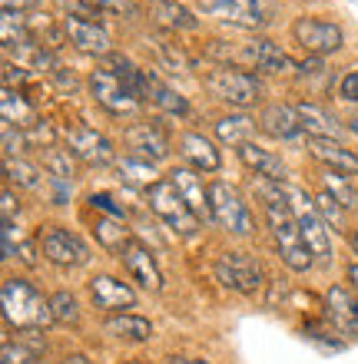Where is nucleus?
<instances>
[{"mask_svg":"<svg viewBox=\"0 0 358 364\" xmlns=\"http://www.w3.org/2000/svg\"><path fill=\"white\" fill-rule=\"evenodd\" d=\"M209 57L223 60V67H239V70H262V73H295L299 63L285 53L282 47H275L272 40L256 37L246 43H226V40H213Z\"/></svg>","mask_w":358,"mask_h":364,"instance_id":"obj_1","label":"nucleus"},{"mask_svg":"<svg viewBox=\"0 0 358 364\" xmlns=\"http://www.w3.org/2000/svg\"><path fill=\"white\" fill-rule=\"evenodd\" d=\"M0 305H4V321L17 331H47L53 325L50 298H43L23 278H7L0 285Z\"/></svg>","mask_w":358,"mask_h":364,"instance_id":"obj_2","label":"nucleus"},{"mask_svg":"<svg viewBox=\"0 0 358 364\" xmlns=\"http://www.w3.org/2000/svg\"><path fill=\"white\" fill-rule=\"evenodd\" d=\"M262 215H265V222H269V232H272L275 249H279V259L285 262L292 272H299V275L302 272H309L315 259H312L309 245H305V239H302V232H299V222H295L292 209L285 205V199L262 202Z\"/></svg>","mask_w":358,"mask_h":364,"instance_id":"obj_3","label":"nucleus"},{"mask_svg":"<svg viewBox=\"0 0 358 364\" xmlns=\"http://www.w3.org/2000/svg\"><path fill=\"white\" fill-rule=\"evenodd\" d=\"M203 87L209 90L213 100L229 103V106H236V109H249V106H256L262 100L259 77H252V73H246V70H239V67H223V63L206 73Z\"/></svg>","mask_w":358,"mask_h":364,"instance_id":"obj_4","label":"nucleus"},{"mask_svg":"<svg viewBox=\"0 0 358 364\" xmlns=\"http://www.w3.org/2000/svg\"><path fill=\"white\" fill-rule=\"evenodd\" d=\"M282 189H285V205H289L295 222H299V232H302V239H305V245H309L312 259L329 262V255H332L329 225L322 222L319 209H315V199H309V192L299 189V186H289V182Z\"/></svg>","mask_w":358,"mask_h":364,"instance_id":"obj_5","label":"nucleus"},{"mask_svg":"<svg viewBox=\"0 0 358 364\" xmlns=\"http://www.w3.org/2000/svg\"><path fill=\"white\" fill-rule=\"evenodd\" d=\"M146 199H149V209H153L156 219H163L166 229H173L176 235L189 239V235L199 232V215L186 205V199L179 196V189H176L169 179L156 182L153 189L146 192Z\"/></svg>","mask_w":358,"mask_h":364,"instance_id":"obj_6","label":"nucleus"},{"mask_svg":"<svg viewBox=\"0 0 358 364\" xmlns=\"http://www.w3.org/2000/svg\"><path fill=\"white\" fill-rule=\"evenodd\" d=\"M209 205H213V222L219 229L233 232V235H252L256 232V219H252L249 205H246L236 186L223 179L209 182Z\"/></svg>","mask_w":358,"mask_h":364,"instance_id":"obj_7","label":"nucleus"},{"mask_svg":"<svg viewBox=\"0 0 358 364\" xmlns=\"http://www.w3.org/2000/svg\"><path fill=\"white\" fill-rule=\"evenodd\" d=\"M199 14L216 20H226V23H236V27L246 30H262L272 23V4L269 0H196Z\"/></svg>","mask_w":358,"mask_h":364,"instance_id":"obj_8","label":"nucleus"},{"mask_svg":"<svg viewBox=\"0 0 358 364\" xmlns=\"http://www.w3.org/2000/svg\"><path fill=\"white\" fill-rule=\"evenodd\" d=\"M37 245H40V255L60 269H80L90 262V249L87 242L73 235L70 229L63 225H40L37 232Z\"/></svg>","mask_w":358,"mask_h":364,"instance_id":"obj_9","label":"nucleus"},{"mask_svg":"<svg viewBox=\"0 0 358 364\" xmlns=\"http://www.w3.org/2000/svg\"><path fill=\"white\" fill-rule=\"evenodd\" d=\"M87 87H90V93H93V100H97L110 116H133V113H139V106H143V100L126 87L123 77L113 73V70H93L87 80Z\"/></svg>","mask_w":358,"mask_h":364,"instance_id":"obj_10","label":"nucleus"},{"mask_svg":"<svg viewBox=\"0 0 358 364\" xmlns=\"http://www.w3.org/2000/svg\"><path fill=\"white\" fill-rule=\"evenodd\" d=\"M216 278L219 285L229 288V291H239V295H256L262 288V262L252 259L249 252H223L216 259Z\"/></svg>","mask_w":358,"mask_h":364,"instance_id":"obj_11","label":"nucleus"},{"mask_svg":"<svg viewBox=\"0 0 358 364\" xmlns=\"http://www.w3.org/2000/svg\"><path fill=\"white\" fill-rule=\"evenodd\" d=\"M292 37L309 57H329V53H339L342 43H345V33H342L339 23L322 17H295L292 23Z\"/></svg>","mask_w":358,"mask_h":364,"instance_id":"obj_12","label":"nucleus"},{"mask_svg":"<svg viewBox=\"0 0 358 364\" xmlns=\"http://www.w3.org/2000/svg\"><path fill=\"white\" fill-rule=\"evenodd\" d=\"M67 149L73 159H80L83 166H97V169H103V166H117V149H113V143H110L103 133H97L93 126H70L67 133Z\"/></svg>","mask_w":358,"mask_h":364,"instance_id":"obj_13","label":"nucleus"},{"mask_svg":"<svg viewBox=\"0 0 358 364\" xmlns=\"http://www.w3.org/2000/svg\"><path fill=\"white\" fill-rule=\"evenodd\" d=\"M63 37L70 40V47L80 50V53H90V57H110L113 53V40L97 20L77 17V14H67L63 17Z\"/></svg>","mask_w":358,"mask_h":364,"instance_id":"obj_14","label":"nucleus"},{"mask_svg":"<svg viewBox=\"0 0 358 364\" xmlns=\"http://www.w3.org/2000/svg\"><path fill=\"white\" fill-rule=\"evenodd\" d=\"M117 259L123 262V269L130 272V278H133V282H139L146 291H159V288H163L159 265H156L153 252L146 249V245H139V242H126L123 252H120Z\"/></svg>","mask_w":358,"mask_h":364,"instance_id":"obj_15","label":"nucleus"},{"mask_svg":"<svg viewBox=\"0 0 358 364\" xmlns=\"http://www.w3.org/2000/svg\"><path fill=\"white\" fill-rule=\"evenodd\" d=\"M123 143L130 146V156H139V159H149V163H159L169 156V139L156 123H136L123 133Z\"/></svg>","mask_w":358,"mask_h":364,"instance_id":"obj_16","label":"nucleus"},{"mask_svg":"<svg viewBox=\"0 0 358 364\" xmlns=\"http://www.w3.org/2000/svg\"><path fill=\"white\" fill-rule=\"evenodd\" d=\"M90 298H93V305H97L100 311H117V315H123V308H136V291L113 275L90 278Z\"/></svg>","mask_w":358,"mask_h":364,"instance_id":"obj_17","label":"nucleus"},{"mask_svg":"<svg viewBox=\"0 0 358 364\" xmlns=\"http://www.w3.org/2000/svg\"><path fill=\"white\" fill-rule=\"evenodd\" d=\"M166 179L173 182L179 196L186 199V205L199 215L203 222H213V205H209V186H203V179L196 176L193 166H176L173 173L166 176Z\"/></svg>","mask_w":358,"mask_h":364,"instance_id":"obj_18","label":"nucleus"},{"mask_svg":"<svg viewBox=\"0 0 358 364\" xmlns=\"http://www.w3.org/2000/svg\"><path fill=\"white\" fill-rule=\"evenodd\" d=\"M146 17L156 27L169 30V33H183V30H199L196 10H189L179 0H146Z\"/></svg>","mask_w":358,"mask_h":364,"instance_id":"obj_19","label":"nucleus"},{"mask_svg":"<svg viewBox=\"0 0 358 364\" xmlns=\"http://www.w3.org/2000/svg\"><path fill=\"white\" fill-rule=\"evenodd\" d=\"M239 163L249 169V173L262 176V179H272V182H285L289 179V169H285V163H282V156H275L272 149H262V146H256L249 139V143H242L239 149Z\"/></svg>","mask_w":358,"mask_h":364,"instance_id":"obj_20","label":"nucleus"},{"mask_svg":"<svg viewBox=\"0 0 358 364\" xmlns=\"http://www.w3.org/2000/svg\"><path fill=\"white\" fill-rule=\"evenodd\" d=\"M259 129L272 139H295L302 133V123H299V113L295 106H285V103H269L262 106L259 113Z\"/></svg>","mask_w":358,"mask_h":364,"instance_id":"obj_21","label":"nucleus"},{"mask_svg":"<svg viewBox=\"0 0 358 364\" xmlns=\"http://www.w3.org/2000/svg\"><path fill=\"white\" fill-rule=\"evenodd\" d=\"M179 153H183V159L193 169H199V173H216L219 166H223V156H219V149L213 146V139L203 133H183L179 136Z\"/></svg>","mask_w":358,"mask_h":364,"instance_id":"obj_22","label":"nucleus"},{"mask_svg":"<svg viewBox=\"0 0 358 364\" xmlns=\"http://www.w3.org/2000/svg\"><path fill=\"white\" fill-rule=\"evenodd\" d=\"M325 308H329V321L339 331H345V335L358 338V298L349 295L345 288L332 285L329 291H325Z\"/></svg>","mask_w":358,"mask_h":364,"instance_id":"obj_23","label":"nucleus"},{"mask_svg":"<svg viewBox=\"0 0 358 364\" xmlns=\"http://www.w3.org/2000/svg\"><path fill=\"white\" fill-rule=\"evenodd\" d=\"M309 153L325 169H335L342 176H358V156L339 143V139H309Z\"/></svg>","mask_w":358,"mask_h":364,"instance_id":"obj_24","label":"nucleus"},{"mask_svg":"<svg viewBox=\"0 0 358 364\" xmlns=\"http://www.w3.org/2000/svg\"><path fill=\"white\" fill-rule=\"evenodd\" d=\"M103 331L117 341H133V345H143L153 338V321L143 315H133V311H123V315H110L103 321Z\"/></svg>","mask_w":358,"mask_h":364,"instance_id":"obj_25","label":"nucleus"},{"mask_svg":"<svg viewBox=\"0 0 358 364\" xmlns=\"http://www.w3.org/2000/svg\"><path fill=\"white\" fill-rule=\"evenodd\" d=\"M295 113H299L302 133H309V139H339L342 126L332 119L322 106L315 103H295Z\"/></svg>","mask_w":358,"mask_h":364,"instance_id":"obj_26","label":"nucleus"},{"mask_svg":"<svg viewBox=\"0 0 358 364\" xmlns=\"http://www.w3.org/2000/svg\"><path fill=\"white\" fill-rule=\"evenodd\" d=\"M117 173L123 182H130V186H136V189H153L159 179V173H156V166L149 163V159H139V156H123V159H117Z\"/></svg>","mask_w":358,"mask_h":364,"instance_id":"obj_27","label":"nucleus"},{"mask_svg":"<svg viewBox=\"0 0 358 364\" xmlns=\"http://www.w3.org/2000/svg\"><path fill=\"white\" fill-rule=\"evenodd\" d=\"M4 126H37V106L27 103L20 90L4 87Z\"/></svg>","mask_w":358,"mask_h":364,"instance_id":"obj_28","label":"nucleus"},{"mask_svg":"<svg viewBox=\"0 0 358 364\" xmlns=\"http://www.w3.org/2000/svg\"><path fill=\"white\" fill-rule=\"evenodd\" d=\"M213 129H216V136H219L223 143H229V146L239 149L242 143H249V133L256 129V123H252L249 116L236 113V116H219V119L213 123Z\"/></svg>","mask_w":358,"mask_h":364,"instance_id":"obj_29","label":"nucleus"},{"mask_svg":"<svg viewBox=\"0 0 358 364\" xmlns=\"http://www.w3.org/2000/svg\"><path fill=\"white\" fill-rule=\"evenodd\" d=\"M4 173H7L10 182H17L23 189H43V182H47V173H40L33 163H27L23 156L20 159H4Z\"/></svg>","mask_w":358,"mask_h":364,"instance_id":"obj_30","label":"nucleus"},{"mask_svg":"<svg viewBox=\"0 0 358 364\" xmlns=\"http://www.w3.org/2000/svg\"><path fill=\"white\" fill-rule=\"evenodd\" d=\"M315 209H319L322 222H325L329 229L345 232V235H349V209H345V205H342L335 196H329V192L322 189L319 196H315Z\"/></svg>","mask_w":358,"mask_h":364,"instance_id":"obj_31","label":"nucleus"},{"mask_svg":"<svg viewBox=\"0 0 358 364\" xmlns=\"http://www.w3.org/2000/svg\"><path fill=\"white\" fill-rule=\"evenodd\" d=\"M322 189L329 192V196H335L345 209H358V192L352 189L349 179L342 173H335V169H325V173H322Z\"/></svg>","mask_w":358,"mask_h":364,"instance_id":"obj_32","label":"nucleus"},{"mask_svg":"<svg viewBox=\"0 0 358 364\" xmlns=\"http://www.w3.org/2000/svg\"><path fill=\"white\" fill-rule=\"evenodd\" d=\"M97 239H100V245L103 249H110V252H123V245L126 242H133L130 239V232L123 229V222H117V219H107V222H97Z\"/></svg>","mask_w":358,"mask_h":364,"instance_id":"obj_33","label":"nucleus"},{"mask_svg":"<svg viewBox=\"0 0 358 364\" xmlns=\"http://www.w3.org/2000/svg\"><path fill=\"white\" fill-rule=\"evenodd\" d=\"M50 311H53L57 325H77L80 321V305L70 291H53L50 295Z\"/></svg>","mask_w":358,"mask_h":364,"instance_id":"obj_34","label":"nucleus"},{"mask_svg":"<svg viewBox=\"0 0 358 364\" xmlns=\"http://www.w3.org/2000/svg\"><path fill=\"white\" fill-rule=\"evenodd\" d=\"M43 166H47V176H57V179L73 182V156H70V149L47 146V149H43Z\"/></svg>","mask_w":358,"mask_h":364,"instance_id":"obj_35","label":"nucleus"},{"mask_svg":"<svg viewBox=\"0 0 358 364\" xmlns=\"http://www.w3.org/2000/svg\"><path fill=\"white\" fill-rule=\"evenodd\" d=\"M37 358L40 355H33L20 341H4V351H0V364H37Z\"/></svg>","mask_w":358,"mask_h":364,"instance_id":"obj_36","label":"nucleus"},{"mask_svg":"<svg viewBox=\"0 0 358 364\" xmlns=\"http://www.w3.org/2000/svg\"><path fill=\"white\" fill-rule=\"evenodd\" d=\"M305 335L309 338H315V341H322V345H329V348H342L345 345V341H342L339 338V328L335 325H319V321H309V325H305Z\"/></svg>","mask_w":358,"mask_h":364,"instance_id":"obj_37","label":"nucleus"},{"mask_svg":"<svg viewBox=\"0 0 358 364\" xmlns=\"http://www.w3.org/2000/svg\"><path fill=\"white\" fill-rule=\"evenodd\" d=\"M27 149V136H20L14 126H4V159H20Z\"/></svg>","mask_w":358,"mask_h":364,"instance_id":"obj_38","label":"nucleus"},{"mask_svg":"<svg viewBox=\"0 0 358 364\" xmlns=\"http://www.w3.org/2000/svg\"><path fill=\"white\" fill-rule=\"evenodd\" d=\"M90 10H107V14H126V17H133L136 14V0H83Z\"/></svg>","mask_w":358,"mask_h":364,"instance_id":"obj_39","label":"nucleus"},{"mask_svg":"<svg viewBox=\"0 0 358 364\" xmlns=\"http://www.w3.org/2000/svg\"><path fill=\"white\" fill-rule=\"evenodd\" d=\"M90 205H93V209H100V212H107L110 219H117V222L126 219V209H123V205H117V199H113V196H107V192H93V196H90Z\"/></svg>","mask_w":358,"mask_h":364,"instance_id":"obj_40","label":"nucleus"},{"mask_svg":"<svg viewBox=\"0 0 358 364\" xmlns=\"http://www.w3.org/2000/svg\"><path fill=\"white\" fill-rule=\"evenodd\" d=\"M339 96L345 103H358V67H352L349 73L339 80Z\"/></svg>","mask_w":358,"mask_h":364,"instance_id":"obj_41","label":"nucleus"},{"mask_svg":"<svg viewBox=\"0 0 358 364\" xmlns=\"http://www.w3.org/2000/svg\"><path fill=\"white\" fill-rule=\"evenodd\" d=\"M17 341L20 345H27L33 355H43V351H47V338H43V331H17Z\"/></svg>","mask_w":358,"mask_h":364,"instance_id":"obj_42","label":"nucleus"},{"mask_svg":"<svg viewBox=\"0 0 358 364\" xmlns=\"http://www.w3.org/2000/svg\"><path fill=\"white\" fill-rule=\"evenodd\" d=\"M37 242H27V239H17V259L27 265V269H37Z\"/></svg>","mask_w":358,"mask_h":364,"instance_id":"obj_43","label":"nucleus"},{"mask_svg":"<svg viewBox=\"0 0 358 364\" xmlns=\"http://www.w3.org/2000/svg\"><path fill=\"white\" fill-rule=\"evenodd\" d=\"M0 212H4V222H7V225H14V219L20 215V202L14 199L10 189H4V205H0Z\"/></svg>","mask_w":358,"mask_h":364,"instance_id":"obj_44","label":"nucleus"},{"mask_svg":"<svg viewBox=\"0 0 358 364\" xmlns=\"http://www.w3.org/2000/svg\"><path fill=\"white\" fill-rule=\"evenodd\" d=\"M37 7V0H4V14H27Z\"/></svg>","mask_w":358,"mask_h":364,"instance_id":"obj_45","label":"nucleus"},{"mask_svg":"<svg viewBox=\"0 0 358 364\" xmlns=\"http://www.w3.org/2000/svg\"><path fill=\"white\" fill-rule=\"evenodd\" d=\"M166 364H209V361H203V358H183V355H173Z\"/></svg>","mask_w":358,"mask_h":364,"instance_id":"obj_46","label":"nucleus"},{"mask_svg":"<svg viewBox=\"0 0 358 364\" xmlns=\"http://www.w3.org/2000/svg\"><path fill=\"white\" fill-rule=\"evenodd\" d=\"M345 278H349V282H352V288H355V291H358V262H352L349 269H345Z\"/></svg>","mask_w":358,"mask_h":364,"instance_id":"obj_47","label":"nucleus"},{"mask_svg":"<svg viewBox=\"0 0 358 364\" xmlns=\"http://www.w3.org/2000/svg\"><path fill=\"white\" fill-rule=\"evenodd\" d=\"M60 364H90V358L87 355H67Z\"/></svg>","mask_w":358,"mask_h":364,"instance_id":"obj_48","label":"nucleus"},{"mask_svg":"<svg viewBox=\"0 0 358 364\" xmlns=\"http://www.w3.org/2000/svg\"><path fill=\"white\" fill-rule=\"evenodd\" d=\"M349 245H352V252L358 255V229H352V232H349Z\"/></svg>","mask_w":358,"mask_h":364,"instance_id":"obj_49","label":"nucleus"},{"mask_svg":"<svg viewBox=\"0 0 358 364\" xmlns=\"http://www.w3.org/2000/svg\"><path fill=\"white\" fill-rule=\"evenodd\" d=\"M349 129H352V133L358 136V119H352V123H349Z\"/></svg>","mask_w":358,"mask_h":364,"instance_id":"obj_50","label":"nucleus"},{"mask_svg":"<svg viewBox=\"0 0 358 364\" xmlns=\"http://www.w3.org/2000/svg\"><path fill=\"white\" fill-rule=\"evenodd\" d=\"M126 364H149V361H126Z\"/></svg>","mask_w":358,"mask_h":364,"instance_id":"obj_51","label":"nucleus"}]
</instances>
